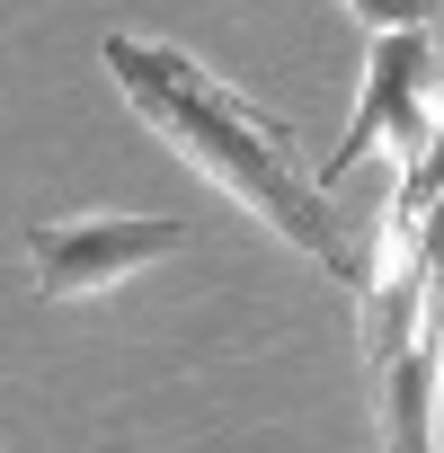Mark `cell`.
Returning a JSON list of instances; mask_svg holds the SVG:
<instances>
[{"mask_svg":"<svg viewBox=\"0 0 444 453\" xmlns=\"http://www.w3.org/2000/svg\"><path fill=\"white\" fill-rule=\"evenodd\" d=\"M187 250V222H36L27 232V258H36V285L54 303H89L107 285H125L134 267L151 258H178Z\"/></svg>","mask_w":444,"mask_h":453,"instance_id":"3","label":"cell"},{"mask_svg":"<svg viewBox=\"0 0 444 453\" xmlns=\"http://www.w3.org/2000/svg\"><path fill=\"white\" fill-rule=\"evenodd\" d=\"M382 453H435V347L409 338L382 365Z\"/></svg>","mask_w":444,"mask_h":453,"instance_id":"4","label":"cell"},{"mask_svg":"<svg viewBox=\"0 0 444 453\" xmlns=\"http://www.w3.org/2000/svg\"><path fill=\"white\" fill-rule=\"evenodd\" d=\"M373 142H391L400 169L409 160H435V27H382L373 36L364 98H356V125L329 151V178H347Z\"/></svg>","mask_w":444,"mask_h":453,"instance_id":"2","label":"cell"},{"mask_svg":"<svg viewBox=\"0 0 444 453\" xmlns=\"http://www.w3.org/2000/svg\"><path fill=\"white\" fill-rule=\"evenodd\" d=\"M338 10H356L373 36L382 27H435V0H338Z\"/></svg>","mask_w":444,"mask_h":453,"instance_id":"5","label":"cell"},{"mask_svg":"<svg viewBox=\"0 0 444 453\" xmlns=\"http://www.w3.org/2000/svg\"><path fill=\"white\" fill-rule=\"evenodd\" d=\"M98 63H107V81L125 89V107L187 160V169H204L222 196H232L241 213H258L267 232H285L302 258H320L329 276H356V250L338 241V222H329V204H320V187L302 178V160H294V134L285 125H267L258 107H241L232 89H222L213 72H195L178 45H142V36H107L98 45Z\"/></svg>","mask_w":444,"mask_h":453,"instance_id":"1","label":"cell"}]
</instances>
